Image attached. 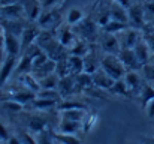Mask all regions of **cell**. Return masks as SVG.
<instances>
[{"label": "cell", "mask_w": 154, "mask_h": 144, "mask_svg": "<svg viewBox=\"0 0 154 144\" xmlns=\"http://www.w3.org/2000/svg\"><path fill=\"white\" fill-rule=\"evenodd\" d=\"M38 24L41 26L42 30H48V29H51L52 26L58 24V17H57V14H54V12L45 11V12L41 14V17H39V20H38Z\"/></svg>", "instance_id": "19"}, {"label": "cell", "mask_w": 154, "mask_h": 144, "mask_svg": "<svg viewBox=\"0 0 154 144\" xmlns=\"http://www.w3.org/2000/svg\"><path fill=\"white\" fill-rule=\"evenodd\" d=\"M11 138V135H9V132H8V128L3 125V123H0V140L2 141H8Z\"/></svg>", "instance_id": "45"}, {"label": "cell", "mask_w": 154, "mask_h": 144, "mask_svg": "<svg viewBox=\"0 0 154 144\" xmlns=\"http://www.w3.org/2000/svg\"><path fill=\"white\" fill-rule=\"evenodd\" d=\"M24 11H26V17L30 21H38L41 14H42V6L39 0H21Z\"/></svg>", "instance_id": "6"}, {"label": "cell", "mask_w": 154, "mask_h": 144, "mask_svg": "<svg viewBox=\"0 0 154 144\" xmlns=\"http://www.w3.org/2000/svg\"><path fill=\"white\" fill-rule=\"evenodd\" d=\"M52 138L61 144H82V141L75 134H63V132H51Z\"/></svg>", "instance_id": "26"}, {"label": "cell", "mask_w": 154, "mask_h": 144, "mask_svg": "<svg viewBox=\"0 0 154 144\" xmlns=\"http://www.w3.org/2000/svg\"><path fill=\"white\" fill-rule=\"evenodd\" d=\"M36 98H44V99H54V101H60V92L57 89H41L38 92Z\"/></svg>", "instance_id": "36"}, {"label": "cell", "mask_w": 154, "mask_h": 144, "mask_svg": "<svg viewBox=\"0 0 154 144\" xmlns=\"http://www.w3.org/2000/svg\"><path fill=\"white\" fill-rule=\"evenodd\" d=\"M61 119L64 120H73V122H84L85 116L88 114L85 108H72V110H63L60 111Z\"/></svg>", "instance_id": "17"}, {"label": "cell", "mask_w": 154, "mask_h": 144, "mask_svg": "<svg viewBox=\"0 0 154 144\" xmlns=\"http://www.w3.org/2000/svg\"><path fill=\"white\" fill-rule=\"evenodd\" d=\"M18 138L21 140L23 144H38V140L33 138V135L29 134V132H26V131H21V132L18 134Z\"/></svg>", "instance_id": "44"}, {"label": "cell", "mask_w": 154, "mask_h": 144, "mask_svg": "<svg viewBox=\"0 0 154 144\" xmlns=\"http://www.w3.org/2000/svg\"><path fill=\"white\" fill-rule=\"evenodd\" d=\"M93 83H94V87H96V89L111 90V87L114 86L115 80H112L102 68H100V69H97V71L93 74Z\"/></svg>", "instance_id": "10"}, {"label": "cell", "mask_w": 154, "mask_h": 144, "mask_svg": "<svg viewBox=\"0 0 154 144\" xmlns=\"http://www.w3.org/2000/svg\"><path fill=\"white\" fill-rule=\"evenodd\" d=\"M96 122H97V114H94V113L87 114L85 119H84V122H82V131H84V132L91 131V128L96 125Z\"/></svg>", "instance_id": "38"}, {"label": "cell", "mask_w": 154, "mask_h": 144, "mask_svg": "<svg viewBox=\"0 0 154 144\" xmlns=\"http://www.w3.org/2000/svg\"><path fill=\"white\" fill-rule=\"evenodd\" d=\"M79 131H82V122L61 119V122L58 125V132H63V134H76Z\"/></svg>", "instance_id": "20"}, {"label": "cell", "mask_w": 154, "mask_h": 144, "mask_svg": "<svg viewBox=\"0 0 154 144\" xmlns=\"http://www.w3.org/2000/svg\"><path fill=\"white\" fill-rule=\"evenodd\" d=\"M109 15H111V20H115V21H120V23H126L129 24V12H127V8H124L123 5L114 2L109 8Z\"/></svg>", "instance_id": "12"}, {"label": "cell", "mask_w": 154, "mask_h": 144, "mask_svg": "<svg viewBox=\"0 0 154 144\" xmlns=\"http://www.w3.org/2000/svg\"><path fill=\"white\" fill-rule=\"evenodd\" d=\"M133 50H135L136 57H138V60L141 62V65H145V63H148V62H150L153 51H151V48H150V45H148V42H147V41L141 39V41L135 45Z\"/></svg>", "instance_id": "14"}, {"label": "cell", "mask_w": 154, "mask_h": 144, "mask_svg": "<svg viewBox=\"0 0 154 144\" xmlns=\"http://www.w3.org/2000/svg\"><path fill=\"white\" fill-rule=\"evenodd\" d=\"M100 47L105 51V54H114V56H118L120 51H121V44H120V39L117 38V35H112V33H106L102 36V42H100Z\"/></svg>", "instance_id": "3"}, {"label": "cell", "mask_w": 154, "mask_h": 144, "mask_svg": "<svg viewBox=\"0 0 154 144\" xmlns=\"http://www.w3.org/2000/svg\"><path fill=\"white\" fill-rule=\"evenodd\" d=\"M0 48H5V35H0Z\"/></svg>", "instance_id": "54"}, {"label": "cell", "mask_w": 154, "mask_h": 144, "mask_svg": "<svg viewBox=\"0 0 154 144\" xmlns=\"http://www.w3.org/2000/svg\"><path fill=\"white\" fill-rule=\"evenodd\" d=\"M144 11H145V15H153V17H154V2L145 3Z\"/></svg>", "instance_id": "48"}, {"label": "cell", "mask_w": 154, "mask_h": 144, "mask_svg": "<svg viewBox=\"0 0 154 144\" xmlns=\"http://www.w3.org/2000/svg\"><path fill=\"white\" fill-rule=\"evenodd\" d=\"M57 108L60 111H63V110H72V108H85V105L81 102H76V101H63L57 105Z\"/></svg>", "instance_id": "41"}, {"label": "cell", "mask_w": 154, "mask_h": 144, "mask_svg": "<svg viewBox=\"0 0 154 144\" xmlns=\"http://www.w3.org/2000/svg\"><path fill=\"white\" fill-rule=\"evenodd\" d=\"M17 56H8L3 66L0 68V87H3V84L9 80V77L15 72L17 68Z\"/></svg>", "instance_id": "7"}, {"label": "cell", "mask_w": 154, "mask_h": 144, "mask_svg": "<svg viewBox=\"0 0 154 144\" xmlns=\"http://www.w3.org/2000/svg\"><path fill=\"white\" fill-rule=\"evenodd\" d=\"M114 2H117V3L123 5L124 8H129V6H130V0H114Z\"/></svg>", "instance_id": "53"}, {"label": "cell", "mask_w": 154, "mask_h": 144, "mask_svg": "<svg viewBox=\"0 0 154 144\" xmlns=\"http://www.w3.org/2000/svg\"><path fill=\"white\" fill-rule=\"evenodd\" d=\"M129 26L126 23H120V21H115V20H111L106 26H103V30L106 33H112V35H118L121 33L123 30H126Z\"/></svg>", "instance_id": "30"}, {"label": "cell", "mask_w": 154, "mask_h": 144, "mask_svg": "<svg viewBox=\"0 0 154 144\" xmlns=\"http://www.w3.org/2000/svg\"><path fill=\"white\" fill-rule=\"evenodd\" d=\"M118 57L123 62V65L126 66V69H129V71H138V69L142 68V65L138 60L136 53H135L133 48H121Z\"/></svg>", "instance_id": "2"}, {"label": "cell", "mask_w": 154, "mask_h": 144, "mask_svg": "<svg viewBox=\"0 0 154 144\" xmlns=\"http://www.w3.org/2000/svg\"><path fill=\"white\" fill-rule=\"evenodd\" d=\"M21 80H23V83H24L26 89H29V90H32V92H35V93H38V92L41 90L39 80L35 77V74H33V72L21 75Z\"/></svg>", "instance_id": "28"}, {"label": "cell", "mask_w": 154, "mask_h": 144, "mask_svg": "<svg viewBox=\"0 0 154 144\" xmlns=\"http://www.w3.org/2000/svg\"><path fill=\"white\" fill-rule=\"evenodd\" d=\"M23 104H20V102H15V101H12V99H5L2 104H0V108H3V110H6L8 113H20L21 110H23Z\"/></svg>", "instance_id": "34"}, {"label": "cell", "mask_w": 154, "mask_h": 144, "mask_svg": "<svg viewBox=\"0 0 154 144\" xmlns=\"http://www.w3.org/2000/svg\"><path fill=\"white\" fill-rule=\"evenodd\" d=\"M67 65H69L70 74H73V75H78V74L84 72V57L69 54L67 56Z\"/></svg>", "instance_id": "24"}, {"label": "cell", "mask_w": 154, "mask_h": 144, "mask_svg": "<svg viewBox=\"0 0 154 144\" xmlns=\"http://www.w3.org/2000/svg\"><path fill=\"white\" fill-rule=\"evenodd\" d=\"M21 0H0V6H8V5H14V3H20Z\"/></svg>", "instance_id": "51"}, {"label": "cell", "mask_w": 154, "mask_h": 144, "mask_svg": "<svg viewBox=\"0 0 154 144\" xmlns=\"http://www.w3.org/2000/svg\"><path fill=\"white\" fill-rule=\"evenodd\" d=\"M57 41H58L63 47H67V48H70L73 44H75L76 36H75V32L72 30V27H70L69 24L60 29V33H58Z\"/></svg>", "instance_id": "15"}, {"label": "cell", "mask_w": 154, "mask_h": 144, "mask_svg": "<svg viewBox=\"0 0 154 144\" xmlns=\"http://www.w3.org/2000/svg\"><path fill=\"white\" fill-rule=\"evenodd\" d=\"M8 144H23L21 143V140L18 138V137H15V135H12L9 140H8Z\"/></svg>", "instance_id": "52"}, {"label": "cell", "mask_w": 154, "mask_h": 144, "mask_svg": "<svg viewBox=\"0 0 154 144\" xmlns=\"http://www.w3.org/2000/svg\"><path fill=\"white\" fill-rule=\"evenodd\" d=\"M90 51H88V45H87V41L85 39H76L75 44L69 48V54L72 56H79V57H84L87 56Z\"/></svg>", "instance_id": "27"}, {"label": "cell", "mask_w": 154, "mask_h": 144, "mask_svg": "<svg viewBox=\"0 0 154 144\" xmlns=\"http://www.w3.org/2000/svg\"><path fill=\"white\" fill-rule=\"evenodd\" d=\"M55 74L63 78L66 75H70V69H69V65H67V57H63L57 62V69H55Z\"/></svg>", "instance_id": "37"}, {"label": "cell", "mask_w": 154, "mask_h": 144, "mask_svg": "<svg viewBox=\"0 0 154 144\" xmlns=\"http://www.w3.org/2000/svg\"><path fill=\"white\" fill-rule=\"evenodd\" d=\"M111 92L115 93V95H127L129 89H127L124 80H117V81L114 83V86L111 87Z\"/></svg>", "instance_id": "39"}, {"label": "cell", "mask_w": 154, "mask_h": 144, "mask_svg": "<svg viewBox=\"0 0 154 144\" xmlns=\"http://www.w3.org/2000/svg\"><path fill=\"white\" fill-rule=\"evenodd\" d=\"M139 95H141V101H142V107L145 108L147 107V104L154 99V87L153 86H144V87H141V92H139Z\"/></svg>", "instance_id": "35"}, {"label": "cell", "mask_w": 154, "mask_h": 144, "mask_svg": "<svg viewBox=\"0 0 154 144\" xmlns=\"http://www.w3.org/2000/svg\"><path fill=\"white\" fill-rule=\"evenodd\" d=\"M5 51L8 56H18L21 51V39L12 32L5 33Z\"/></svg>", "instance_id": "8"}, {"label": "cell", "mask_w": 154, "mask_h": 144, "mask_svg": "<svg viewBox=\"0 0 154 144\" xmlns=\"http://www.w3.org/2000/svg\"><path fill=\"white\" fill-rule=\"evenodd\" d=\"M0 14L9 20H17L21 18L23 15H26L24 6L23 3H14V5H8V6H0Z\"/></svg>", "instance_id": "11"}, {"label": "cell", "mask_w": 154, "mask_h": 144, "mask_svg": "<svg viewBox=\"0 0 154 144\" xmlns=\"http://www.w3.org/2000/svg\"><path fill=\"white\" fill-rule=\"evenodd\" d=\"M33 72V59L29 54H23V57L18 60L17 68H15V74L18 75H24V74H30Z\"/></svg>", "instance_id": "18"}, {"label": "cell", "mask_w": 154, "mask_h": 144, "mask_svg": "<svg viewBox=\"0 0 154 144\" xmlns=\"http://www.w3.org/2000/svg\"><path fill=\"white\" fill-rule=\"evenodd\" d=\"M148 45H150V48H151V51H153V53H154V36H153V38H151V41L148 42Z\"/></svg>", "instance_id": "55"}, {"label": "cell", "mask_w": 154, "mask_h": 144, "mask_svg": "<svg viewBox=\"0 0 154 144\" xmlns=\"http://www.w3.org/2000/svg\"><path fill=\"white\" fill-rule=\"evenodd\" d=\"M111 21V15H109V12H106V14H103L102 17L99 18V26H106L108 23Z\"/></svg>", "instance_id": "49"}, {"label": "cell", "mask_w": 154, "mask_h": 144, "mask_svg": "<svg viewBox=\"0 0 154 144\" xmlns=\"http://www.w3.org/2000/svg\"><path fill=\"white\" fill-rule=\"evenodd\" d=\"M55 69H57V62L52 60V59H48V60H47L39 69L33 71V74H35V77H36L38 80H41V78H44V77H47V75L54 74Z\"/></svg>", "instance_id": "21"}, {"label": "cell", "mask_w": 154, "mask_h": 144, "mask_svg": "<svg viewBox=\"0 0 154 144\" xmlns=\"http://www.w3.org/2000/svg\"><path fill=\"white\" fill-rule=\"evenodd\" d=\"M145 110H147V114H148V117H150V119H154V99H151V101L147 104Z\"/></svg>", "instance_id": "47"}, {"label": "cell", "mask_w": 154, "mask_h": 144, "mask_svg": "<svg viewBox=\"0 0 154 144\" xmlns=\"http://www.w3.org/2000/svg\"><path fill=\"white\" fill-rule=\"evenodd\" d=\"M75 81H76V87L78 89H91L94 87V83H93V75L91 74H87V72H81L78 75H75Z\"/></svg>", "instance_id": "25"}, {"label": "cell", "mask_w": 154, "mask_h": 144, "mask_svg": "<svg viewBox=\"0 0 154 144\" xmlns=\"http://www.w3.org/2000/svg\"><path fill=\"white\" fill-rule=\"evenodd\" d=\"M141 71H142V74H144V77H145V80H147V81L154 83V63L148 62V63L142 65Z\"/></svg>", "instance_id": "40"}, {"label": "cell", "mask_w": 154, "mask_h": 144, "mask_svg": "<svg viewBox=\"0 0 154 144\" xmlns=\"http://www.w3.org/2000/svg\"><path fill=\"white\" fill-rule=\"evenodd\" d=\"M100 68L112 78V80H123L126 75V66L123 65V62L120 60L118 56L114 54H105L100 60Z\"/></svg>", "instance_id": "1"}, {"label": "cell", "mask_w": 154, "mask_h": 144, "mask_svg": "<svg viewBox=\"0 0 154 144\" xmlns=\"http://www.w3.org/2000/svg\"><path fill=\"white\" fill-rule=\"evenodd\" d=\"M75 87H76L75 75H73V74H70V75H66V77L60 78L57 90L60 92V95L61 96H67V95H70V93H73V92H75Z\"/></svg>", "instance_id": "13"}, {"label": "cell", "mask_w": 154, "mask_h": 144, "mask_svg": "<svg viewBox=\"0 0 154 144\" xmlns=\"http://www.w3.org/2000/svg\"><path fill=\"white\" fill-rule=\"evenodd\" d=\"M123 80H124V83H126L129 92L139 90V87H141V80H139L138 71H127Z\"/></svg>", "instance_id": "22"}, {"label": "cell", "mask_w": 154, "mask_h": 144, "mask_svg": "<svg viewBox=\"0 0 154 144\" xmlns=\"http://www.w3.org/2000/svg\"><path fill=\"white\" fill-rule=\"evenodd\" d=\"M41 2V6H42V9H45V11H48V9H51L52 6L58 2V0H39Z\"/></svg>", "instance_id": "46"}, {"label": "cell", "mask_w": 154, "mask_h": 144, "mask_svg": "<svg viewBox=\"0 0 154 144\" xmlns=\"http://www.w3.org/2000/svg\"><path fill=\"white\" fill-rule=\"evenodd\" d=\"M76 32L81 35V38L82 39H90L91 36H94L96 35V27H94V24L91 23V21H81L79 24H76Z\"/></svg>", "instance_id": "23"}, {"label": "cell", "mask_w": 154, "mask_h": 144, "mask_svg": "<svg viewBox=\"0 0 154 144\" xmlns=\"http://www.w3.org/2000/svg\"><path fill=\"white\" fill-rule=\"evenodd\" d=\"M127 12H129V24L133 29L138 30V29L144 27V24H145V11H144V8L130 5L127 8Z\"/></svg>", "instance_id": "4"}, {"label": "cell", "mask_w": 154, "mask_h": 144, "mask_svg": "<svg viewBox=\"0 0 154 144\" xmlns=\"http://www.w3.org/2000/svg\"><path fill=\"white\" fill-rule=\"evenodd\" d=\"M144 144H154V138H148V140H147Z\"/></svg>", "instance_id": "56"}, {"label": "cell", "mask_w": 154, "mask_h": 144, "mask_svg": "<svg viewBox=\"0 0 154 144\" xmlns=\"http://www.w3.org/2000/svg\"><path fill=\"white\" fill-rule=\"evenodd\" d=\"M32 105L36 108V110H48V108H54L58 105V101H54V99H44V98H36Z\"/></svg>", "instance_id": "32"}, {"label": "cell", "mask_w": 154, "mask_h": 144, "mask_svg": "<svg viewBox=\"0 0 154 144\" xmlns=\"http://www.w3.org/2000/svg\"><path fill=\"white\" fill-rule=\"evenodd\" d=\"M82 20H84V14H82L81 9L72 8V9L67 12V24H69V26H76V24H79Z\"/></svg>", "instance_id": "33"}, {"label": "cell", "mask_w": 154, "mask_h": 144, "mask_svg": "<svg viewBox=\"0 0 154 144\" xmlns=\"http://www.w3.org/2000/svg\"><path fill=\"white\" fill-rule=\"evenodd\" d=\"M150 62H151V63H154V53L151 54V59H150Z\"/></svg>", "instance_id": "57"}, {"label": "cell", "mask_w": 154, "mask_h": 144, "mask_svg": "<svg viewBox=\"0 0 154 144\" xmlns=\"http://www.w3.org/2000/svg\"><path fill=\"white\" fill-rule=\"evenodd\" d=\"M29 129H30V132H35L36 135L44 132V131H47L45 119H42V117H32L30 122H29Z\"/></svg>", "instance_id": "29"}, {"label": "cell", "mask_w": 154, "mask_h": 144, "mask_svg": "<svg viewBox=\"0 0 154 144\" xmlns=\"http://www.w3.org/2000/svg\"><path fill=\"white\" fill-rule=\"evenodd\" d=\"M36 140H38V144H54V141H52L54 138H52L51 132H48V131H44V132L38 134Z\"/></svg>", "instance_id": "43"}, {"label": "cell", "mask_w": 154, "mask_h": 144, "mask_svg": "<svg viewBox=\"0 0 154 144\" xmlns=\"http://www.w3.org/2000/svg\"><path fill=\"white\" fill-rule=\"evenodd\" d=\"M58 81H60V77L54 72L51 75H47V77L41 78L39 84H41V89H57L58 87Z\"/></svg>", "instance_id": "31"}, {"label": "cell", "mask_w": 154, "mask_h": 144, "mask_svg": "<svg viewBox=\"0 0 154 144\" xmlns=\"http://www.w3.org/2000/svg\"><path fill=\"white\" fill-rule=\"evenodd\" d=\"M120 39V38H118ZM141 35L136 29L133 27H127L126 30H123V38L120 39V44H121V48H135V45L141 41Z\"/></svg>", "instance_id": "9"}, {"label": "cell", "mask_w": 154, "mask_h": 144, "mask_svg": "<svg viewBox=\"0 0 154 144\" xmlns=\"http://www.w3.org/2000/svg\"><path fill=\"white\" fill-rule=\"evenodd\" d=\"M39 35H41V29H39V27H27V29H23L21 36H20V39H21V51H26L30 45H33V44L38 41Z\"/></svg>", "instance_id": "5"}, {"label": "cell", "mask_w": 154, "mask_h": 144, "mask_svg": "<svg viewBox=\"0 0 154 144\" xmlns=\"http://www.w3.org/2000/svg\"><path fill=\"white\" fill-rule=\"evenodd\" d=\"M48 59H50V57H48V54H47L45 51H42V53H39L36 57H33V71L39 69V68H41Z\"/></svg>", "instance_id": "42"}, {"label": "cell", "mask_w": 154, "mask_h": 144, "mask_svg": "<svg viewBox=\"0 0 154 144\" xmlns=\"http://www.w3.org/2000/svg\"><path fill=\"white\" fill-rule=\"evenodd\" d=\"M6 57H8V54H6V51H5V48H0V68L3 66V63H5V60H6Z\"/></svg>", "instance_id": "50"}, {"label": "cell", "mask_w": 154, "mask_h": 144, "mask_svg": "<svg viewBox=\"0 0 154 144\" xmlns=\"http://www.w3.org/2000/svg\"><path fill=\"white\" fill-rule=\"evenodd\" d=\"M36 95H38V93H35V92L26 89V90L12 92L11 95L6 96V99H12V101H15V102H20V104L26 105V104H29V102H33V101L36 99Z\"/></svg>", "instance_id": "16"}]
</instances>
